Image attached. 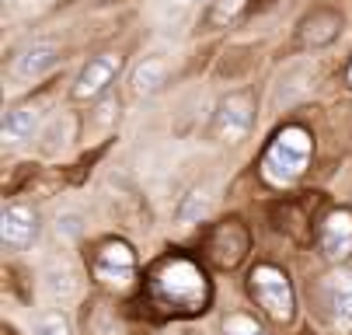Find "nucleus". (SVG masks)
Instances as JSON below:
<instances>
[{"mask_svg": "<svg viewBox=\"0 0 352 335\" xmlns=\"http://www.w3.org/2000/svg\"><path fill=\"white\" fill-rule=\"evenodd\" d=\"M146 286H150V297L171 314H195L210 304V283L203 269L182 255L157 262Z\"/></svg>", "mask_w": 352, "mask_h": 335, "instance_id": "obj_1", "label": "nucleus"}, {"mask_svg": "<svg viewBox=\"0 0 352 335\" xmlns=\"http://www.w3.org/2000/svg\"><path fill=\"white\" fill-rule=\"evenodd\" d=\"M311 151H314V140L307 129L300 126H286L262 158V175L272 182V185H289L296 182L300 175L307 171V161H311Z\"/></svg>", "mask_w": 352, "mask_h": 335, "instance_id": "obj_2", "label": "nucleus"}, {"mask_svg": "<svg viewBox=\"0 0 352 335\" xmlns=\"http://www.w3.org/2000/svg\"><path fill=\"white\" fill-rule=\"evenodd\" d=\"M251 248V234L248 227L237 220V217H227L220 220L210 234H206V259L217 266V269H237L244 262Z\"/></svg>", "mask_w": 352, "mask_h": 335, "instance_id": "obj_3", "label": "nucleus"}, {"mask_svg": "<svg viewBox=\"0 0 352 335\" xmlns=\"http://www.w3.org/2000/svg\"><path fill=\"white\" fill-rule=\"evenodd\" d=\"M251 294H255V301L276 321H289L293 318V290H289V279H286L283 269L255 266V272H251Z\"/></svg>", "mask_w": 352, "mask_h": 335, "instance_id": "obj_4", "label": "nucleus"}, {"mask_svg": "<svg viewBox=\"0 0 352 335\" xmlns=\"http://www.w3.org/2000/svg\"><path fill=\"white\" fill-rule=\"evenodd\" d=\"M255 122V98L248 91H234L213 112V136L223 143H241Z\"/></svg>", "mask_w": 352, "mask_h": 335, "instance_id": "obj_5", "label": "nucleus"}, {"mask_svg": "<svg viewBox=\"0 0 352 335\" xmlns=\"http://www.w3.org/2000/svg\"><path fill=\"white\" fill-rule=\"evenodd\" d=\"M342 32V14L335 8H314L311 14L300 18L296 25V42L304 45V50H318V45H328L335 42Z\"/></svg>", "mask_w": 352, "mask_h": 335, "instance_id": "obj_6", "label": "nucleus"}, {"mask_svg": "<svg viewBox=\"0 0 352 335\" xmlns=\"http://www.w3.org/2000/svg\"><path fill=\"white\" fill-rule=\"evenodd\" d=\"M133 272H136L133 252L122 241H109V245H102V252L94 255V276L102 283H109V286H119L122 290V286H129Z\"/></svg>", "mask_w": 352, "mask_h": 335, "instance_id": "obj_7", "label": "nucleus"}, {"mask_svg": "<svg viewBox=\"0 0 352 335\" xmlns=\"http://www.w3.org/2000/svg\"><path fill=\"white\" fill-rule=\"evenodd\" d=\"M119 67H122V56H119V53H98L94 60H87V67L80 70V77H77V84H74V98L84 102V98L102 94V91L112 84V77L119 74Z\"/></svg>", "mask_w": 352, "mask_h": 335, "instance_id": "obj_8", "label": "nucleus"}, {"mask_svg": "<svg viewBox=\"0 0 352 335\" xmlns=\"http://www.w3.org/2000/svg\"><path fill=\"white\" fill-rule=\"evenodd\" d=\"M60 63V50L53 42H32L14 56L11 63V77L14 80H38L42 74H49Z\"/></svg>", "mask_w": 352, "mask_h": 335, "instance_id": "obj_9", "label": "nucleus"}, {"mask_svg": "<svg viewBox=\"0 0 352 335\" xmlns=\"http://www.w3.org/2000/svg\"><path fill=\"white\" fill-rule=\"evenodd\" d=\"M0 237H4V245L8 248H28L35 237H38V217H35V210H28V206H8L4 210V217H0Z\"/></svg>", "mask_w": 352, "mask_h": 335, "instance_id": "obj_10", "label": "nucleus"}, {"mask_svg": "<svg viewBox=\"0 0 352 335\" xmlns=\"http://www.w3.org/2000/svg\"><path fill=\"white\" fill-rule=\"evenodd\" d=\"M318 245L328 259H349L352 255V213L349 210H335L324 217Z\"/></svg>", "mask_w": 352, "mask_h": 335, "instance_id": "obj_11", "label": "nucleus"}, {"mask_svg": "<svg viewBox=\"0 0 352 335\" xmlns=\"http://www.w3.org/2000/svg\"><path fill=\"white\" fill-rule=\"evenodd\" d=\"M324 297H328L335 325L352 328V272L349 269H338L324 279Z\"/></svg>", "mask_w": 352, "mask_h": 335, "instance_id": "obj_12", "label": "nucleus"}, {"mask_svg": "<svg viewBox=\"0 0 352 335\" xmlns=\"http://www.w3.org/2000/svg\"><path fill=\"white\" fill-rule=\"evenodd\" d=\"M129 84H133V94H140V98H150V94H157V91L168 84V60H164V56H150V60H143V63L133 70Z\"/></svg>", "mask_w": 352, "mask_h": 335, "instance_id": "obj_13", "label": "nucleus"}, {"mask_svg": "<svg viewBox=\"0 0 352 335\" xmlns=\"http://www.w3.org/2000/svg\"><path fill=\"white\" fill-rule=\"evenodd\" d=\"M38 122H42L38 105H18V109L8 112V119H4V133H8L11 140H25V136H32V133L38 129Z\"/></svg>", "mask_w": 352, "mask_h": 335, "instance_id": "obj_14", "label": "nucleus"}, {"mask_svg": "<svg viewBox=\"0 0 352 335\" xmlns=\"http://www.w3.org/2000/svg\"><path fill=\"white\" fill-rule=\"evenodd\" d=\"M276 217H279V230H286V234H293L296 237V241H307V237H311V227H304L307 224V217H304V210H300L296 203H283V206H276L272 210Z\"/></svg>", "mask_w": 352, "mask_h": 335, "instance_id": "obj_15", "label": "nucleus"}, {"mask_svg": "<svg viewBox=\"0 0 352 335\" xmlns=\"http://www.w3.org/2000/svg\"><path fill=\"white\" fill-rule=\"evenodd\" d=\"M87 328H91V335H126V328L119 325V318L109 304H91Z\"/></svg>", "mask_w": 352, "mask_h": 335, "instance_id": "obj_16", "label": "nucleus"}, {"mask_svg": "<svg viewBox=\"0 0 352 335\" xmlns=\"http://www.w3.org/2000/svg\"><path fill=\"white\" fill-rule=\"evenodd\" d=\"M45 290L53 294V297H60V301H70L74 294H77V276L70 272V269H49L45 272Z\"/></svg>", "mask_w": 352, "mask_h": 335, "instance_id": "obj_17", "label": "nucleus"}, {"mask_svg": "<svg viewBox=\"0 0 352 335\" xmlns=\"http://www.w3.org/2000/svg\"><path fill=\"white\" fill-rule=\"evenodd\" d=\"M32 335H70V321H67L63 311H45V314L35 318Z\"/></svg>", "mask_w": 352, "mask_h": 335, "instance_id": "obj_18", "label": "nucleus"}, {"mask_svg": "<svg viewBox=\"0 0 352 335\" xmlns=\"http://www.w3.org/2000/svg\"><path fill=\"white\" fill-rule=\"evenodd\" d=\"M244 4H248V0H217V4L210 8V25L217 28V25H223V21H234L241 11H244Z\"/></svg>", "mask_w": 352, "mask_h": 335, "instance_id": "obj_19", "label": "nucleus"}, {"mask_svg": "<svg viewBox=\"0 0 352 335\" xmlns=\"http://www.w3.org/2000/svg\"><path fill=\"white\" fill-rule=\"evenodd\" d=\"M223 335H265L262 325H255V318H248V314H230L223 321Z\"/></svg>", "mask_w": 352, "mask_h": 335, "instance_id": "obj_20", "label": "nucleus"}, {"mask_svg": "<svg viewBox=\"0 0 352 335\" xmlns=\"http://www.w3.org/2000/svg\"><path fill=\"white\" fill-rule=\"evenodd\" d=\"M210 210V199L203 196V193H192V196H185V203H182V210H178V220L182 224H192L195 217H203Z\"/></svg>", "mask_w": 352, "mask_h": 335, "instance_id": "obj_21", "label": "nucleus"}, {"mask_svg": "<svg viewBox=\"0 0 352 335\" xmlns=\"http://www.w3.org/2000/svg\"><path fill=\"white\" fill-rule=\"evenodd\" d=\"M195 4H199V0H164V14H168V18H182V14H188Z\"/></svg>", "mask_w": 352, "mask_h": 335, "instance_id": "obj_22", "label": "nucleus"}, {"mask_svg": "<svg viewBox=\"0 0 352 335\" xmlns=\"http://www.w3.org/2000/svg\"><path fill=\"white\" fill-rule=\"evenodd\" d=\"M349 80H352V67H349Z\"/></svg>", "mask_w": 352, "mask_h": 335, "instance_id": "obj_23", "label": "nucleus"}]
</instances>
